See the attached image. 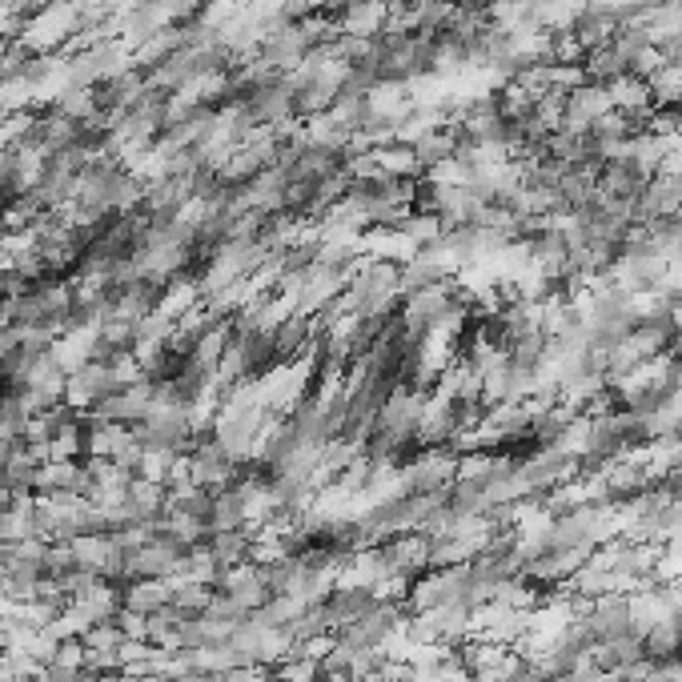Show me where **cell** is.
<instances>
[{"label": "cell", "instance_id": "6da1fadb", "mask_svg": "<svg viewBox=\"0 0 682 682\" xmlns=\"http://www.w3.org/2000/svg\"><path fill=\"white\" fill-rule=\"evenodd\" d=\"M390 17V5L386 0H350L346 5V21H341V29H346L350 37H370L382 29V21Z\"/></svg>", "mask_w": 682, "mask_h": 682}, {"label": "cell", "instance_id": "7a4b0ae2", "mask_svg": "<svg viewBox=\"0 0 682 682\" xmlns=\"http://www.w3.org/2000/svg\"><path fill=\"white\" fill-rule=\"evenodd\" d=\"M646 85H650V101L658 109H678L682 105V69L662 65L654 77H646Z\"/></svg>", "mask_w": 682, "mask_h": 682}]
</instances>
